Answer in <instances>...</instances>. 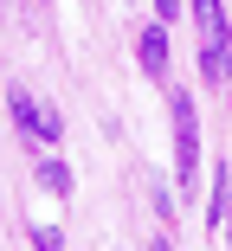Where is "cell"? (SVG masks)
I'll return each mask as SVG.
<instances>
[{"mask_svg": "<svg viewBox=\"0 0 232 251\" xmlns=\"http://www.w3.org/2000/svg\"><path fill=\"white\" fill-rule=\"evenodd\" d=\"M194 26H200V71L213 90H232V20H226V0H187Z\"/></svg>", "mask_w": 232, "mask_h": 251, "instance_id": "6da1fadb", "label": "cell"}, {"mask_svg": "<svg viewBox=\"0 0 232 251\" xmlns=\"http://www.w3.org/2000/svg\"><path fill=\"white\" fill-rule=\"evenodd\" d=\"M32 245H39V251H58V245H65V238H58V232H52V226H32Z\"/></svg>", "mask_w": 232, "mask_h": 251, "instance_id": "8992f818", "label": "cell"}, {"mask_svg": "<svg viewBox=\"0 0 232 251\" xmlns=\"http://www.w3.org/2000/svg\"><path fill=\"white\" fill-rule=\"evenodd\" d=\"M135 58H142V71H149V77H161V71H168V26H161V20L135 32Z\"/></svg>", "mask_w": 232, "mask_h": 251, "instance_id": "277c9868", "label": "cell"}, {"mask_svg": "<svg viewBox=\"0 0 232 251\" xmlns=\"http://www.w3.org/2000/svg\"><path fill=\"white\" fill-rule=\"evenodd\" d=\"M7 116H13V129H20V135H32V142H45V148L65 135V116H58L52 103H39V97H26V84H13V90H7Z\"/></svg>", "mask_w": 232, "mask_h": 251, "instance_id": "3957f363", "label": "cell"}, {"mask_svg": "<svg viewBox=\"0 0 232 251\" xmlns=\"http://www.w3.org/2000/svg\"><path fill=\"white\" fill-rule=\"evenodd\" d=\"M155 20L168 26V20H180V0H155Z\"/></svg>", "mask_w": 232, "mask_h": 251, "instance_id": "52a82bcc", "label": "cell"}, {"mask_svg": "<svg viewBox=\"0 0 232 251\" xmlns=\"http://www.w3.org/2000/svg\"><path fill=\"white\" fill-rule=\"evenodd\" d=\"M39 187L45 193H71V168L65 161H39Z\"/></svg>", "mask_w": 232, "mask_h": 251, "instance_id": "5b68a950", "label": "cell"}, {"mask_svg": "<svg viewBox=\"0 0 232 251\" xmlns=\"http://www.w3.org/2000/svg\"><path fill=\"white\" fill-rule=\"evenodd\" d=\"M149 251H168V238H155V245H149Z\"/></svg>", "mask_w": 232, "mask_h": 251, "instance_id": "ba28073f", "label": "cell"}, {"mask_svg": "<svg viewBox=\"0 0 232 251\" xmlns=\"http://www.w3.org/2000/svg\"><path fill=\"white\" fill-rule=\"evenodd\" d=\"M168 116H174V180H180V193H187L194 174H200V116H194V97L174 90L168 97Z\"/></svg>", "mask_w": 232, "mask_h": 251, "instance_id": "7a4b0ae2", "label": "cell"}, {"mask_svg": "<svg viewBox=\"0 0 232 251\" xmlns=\"http://www.w3.org/2000/svg\"><path fill=\"white\" fill-rule=\"evenodd\" d=\"M226 226H232V213H226Z\"/></svg>", "mask_w": 232, "mask_h": 251, "instance_id": "9c48e42d", "label": "cell"}]
</instances>
